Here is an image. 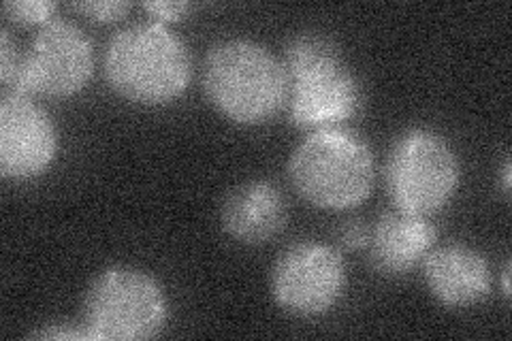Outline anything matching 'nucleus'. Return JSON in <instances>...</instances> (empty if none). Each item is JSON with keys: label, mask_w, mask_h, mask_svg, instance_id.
Listing matches in <instances>:
<instances>
[{"label": "nucleus", "mask_w": 512, "mask_h": 341, "mask_svg": "<svg viewBox=\"0 0 512 341\" xmlns=\"http://www.w3.org/2000/svg\"><path fill=\"white\" fill-rule=\"evenodd\" d=\"M105 75L122 99L167 105L190 84L192 58L186 43L160 22H137L118 30L105 52Z\"/></svg>", "instance_id": "1"}, {"label": "nucleus", "mask_w": 512, "mask_h": 341, "mask_svg": "<svg viewBox=\"0 0 512 341\" xmlns=\"http://www.w3.org/2000/svg\"><path fill=\"white\" fill-rule=\"evenodd\" d=\"M203 90L224 118L256 126L286 107L288 77L282 60L250 39L216 43L205 58Z\"/></svg>", "instance_id": "2"}, {"label": "nucleus", "mask_w": 512, "mask_h": 341, "mask_svg": "<svg viewBox=\"0 0 512 341\" xmlns=\"http://www.w3.org/2000/svg\"><path fill=\"white\" fill-rule=\"evenodd\" d=\"M288 118L301 131L342 126L361 109L359 79L327 37L297 35L286 45Z\"/></svg>", "instance_id": "3"}, {"label": "nucleus", "mask_w": 512, "mask_h": 341, "mask_svg": "<svg viewBox=\"0 0 512 341\" xmlns=\"http://www.w3.org/2000/svg\"><path fill=\"white\" fill-rule=\"evenodd\" d=\"M288 177L303 201L318 209L346 211L372 194L374 154L361 135L344 126L320 128L291 154Z\"/></svg>", "instance_id": "4"}, {"label": "nucleus", "mask_w": 512, "mask_h": 341, "mask_svg": "<svg viewBox=\"0 0 512 341\" xmlns=\"http://www.w3.org/2000/svg\"><path fill=\"white\" fill-rule=\"evenodd\" d=\"M169 305L163 286L135 267H109L90 284L82 327L88 341H141L165 329Z\"/></svg>", "instance_id": "5"}, {"label": "nucleus", "mask_w": 512, "mask_h": 341, "mask_svg": "<svg viewBox=\"0 0 512 341\" xmlns=\"http://www.w3.org/2000/svg\"><path fill=\"white\" fill-rule=\"evenodd\" d=\"M384 184L395 209L423 218L434 216L453 201L459 188L455 150L431 128H408L391 145Z\"/></svg>", "instance_id": "6"}, {"label": "nucleus", "mask_w": 512, "mask_h": 341, "mask_svg": "<svg viewBox=\"0 0 512 341\" xmlns=\"http://www.w3.org/2000/svg\"><path fill=\"white\" fill-rule=\"evenodd\" d=\"M94 71V47L86 32L67 20L45 24L22 52L9 92L62 99L84 90Z\"/></svg>", "instance_id": "7"}, {"label": "nucleus", "mask_w": 512, "mask_h": 341, "mask_svg": "<svg viewBox=\"0 0 512 341\" xmlns=\"http://www.w3.org/2000/svg\"><path fill=\"white\" fill-rule=\"evenodd\" d=\"M346 288V263L338 248L299 241L284 250L271 269V295L284 312L299 318L333 310Z\"/></svg>", "instance_id": "8"}, {"label": "nucleus", "mask_w": 512, "mask_h": 341, "mask_svg": "<svg viewBox=\"0 0 512 341\" xmlns=\"http://www.w3.org/2000/svg\"><path fill=\"white\" fill-rule=\"evenodd\" d=\"M58 154L56 124L26 94L7 92L0 101V173L24 182L39 177Z\"/></svg>", "instance_id": "9"}, {"label": "nucleus", "mask_w": 512, "mask_h": 341, "mask_svg": "<svg viewBox=\"0 0 512 341\" xmlns=\"http://www.w3.org/2000/svg\"><path fill=\"white\" fill-rule=\"evenodd\" d=\"M436 241L438 229L429 218L393 209L384 211L370 229L367 252L378 273L397 278L423 265L427 254L436 248Z\"/></svg>", "instance_id": "10"}, {"label": "nucleus", "mask_w": 512, "mask_h": 341, "mask_svg": "<svg viewBox=\"0 0 512 341\" xmlns=\"http://www.w3.org/2000/svg\"><path fill=\"white\" fill-rule=\"evenodd\" d=\"M425 284L444 307H470L491 292L487 258L463 243L434 248L423 261Z\"/></svg>", "instance_id": "11"}, {"label": "nucleus", "mask_w": 512, "mask_h": 341, "mask_svg": "<svg viewBox=\"0 0 512 341\" xmlns=\"http://www.w3.org/2000/svg\"><path fill=\"white\" fill-rule=\"evenodd\" d=\"M220 224L224 233L248 246L274 239L286 224L282 192L265 180L239 184L222 201Z\"/></svg>", "instance_id": "12"}, {"label": "nucleus", "mask_w": 512, "mask_h": 341, "mask_svg": "<svg viewBox=\"0 0 512 341\" xmlns=\"http://www.w3.org/2000/svg\"><path fill=\"white\" fill-rule=\"evenodd\" d=\"M58 11V3L52 0H9L3 5V13L9 20L35 26V24H50Z\"/></svg>", "instance_id": "13"}, {"label": "nucleus", "mask_w": 512, "mask_h": 341, "mask_svg": "<svg viewBox=\"0 0 512 341\" xmlns=\"http://www.w3.org/2000/svg\"><path fill=\"white\" fill-rule=\"evenodd\" d=\"M71 7L96 22H116L131 11V3L126 0H86V3H75Z\"/></svg>", "instance_id": "14"}, {"label": "nucleus", "mask_w": 512, "mask_h": 341, "mask_svg": "<svg viewBox=\"0 0 512 341\" xmlns=\"http://www.w3.org/2000/svg\"><path fill=\"white\" fill-rule=\"evenodd\" d=\"M143 9H146L154 22H178L186 15H190V11L195 9L192 3H178V0H148V3H143Z\"/></svg>", "instance_id": "15"}, {"label": "nucleus", "mask_w": 512, "mask_h": 341, "mask_svg": "<svg viewBox=\"0 0 512 341\" xmlns=\"http://www.w3.org/2000/svg\"><path fill=\"white\" fill-rule=\"evenodd\" d=\"M20 58L22 54L18 52V47H15L9 30L0 32V79H3L5 86L11 84L15 71H18Z\"/></svg>", "instance_id": "16"}, {"label": "nucleus", "mask_w": 512, "mask_h": 341, "mask_svg": "<svg viewBox=\"0 0 512 341\" xmlns=\"http://www.w3.org/2000/svg\"><path fill=\"white\" fill-rule=\"evenodd\" d=\"M370 229L372 226L363 224V220H348L342 224L338 233L340 243L346 250H363L367 248V241H370Z\"/></svg>", "instance_id": "17"}, {"label": "nucleus", "mask_w": 512, "mask_h": 341, "mask_svg": "<svg viewBox=\"0 0 512 341\" xmlns=\"http://www.w3.org/2000/svg\"><path fill=\"white\" fill-rule=\"evenodd\" d=\"M32 339H47V341H54V339H62V341H67V339H88V335H86V331H84V327H82V322L79 324H52V327H43V329H39V331H35L30 335Z\"/></svg>", "instance_id": "18"}, {"label": "nucleus", "mask_w": 512, "mask_h": 341, "mask_svg": "<svg viewBox=\"0 0 512 341\" xmlns=\"http://www.w3.org/2000/svg\"><path fill=\"white\" fill-rule=\"evenodd\" d=\"M504 192L508 194L510 192V173H512V165H510V158H506L504 162Z\"/></svg>", "instance_id": "19"}, {"label": "nucleus", "mask_w": 512, "mask_h": 341, "mask_svg": "<svg viewBox=\"0 0 512 341\" xmlns=\"http://www.w3.org/2000/svg\"><path fill=\"white\" fill-rule=\"evenodd\" d=\"M502 278H504V286H502V290H504V297L508 299L510 297V263H506V267H504V271H502Z\"/></svg>", "instance_id": "20"}]
</instances>
